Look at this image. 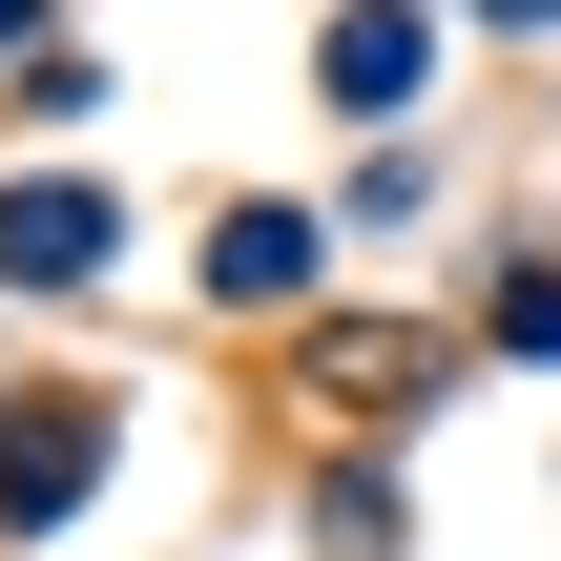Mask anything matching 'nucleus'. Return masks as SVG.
<instances>
[{
  "mask_svg": "<svg viewBox=\"0 0 561 561\" xmlns=\"http://www.w3.org/2000/svg\"><path fill=\"white\" fill-rule=\"evenodd\" d=\"M83 250H104L83 187H21V208H0V271H83Z\"/></svg>",
  "mask_w": 561,
  "mask_h": 561,
  "instance_id": "obj_1",
  "label": "nucleus"
}]
</instances>
